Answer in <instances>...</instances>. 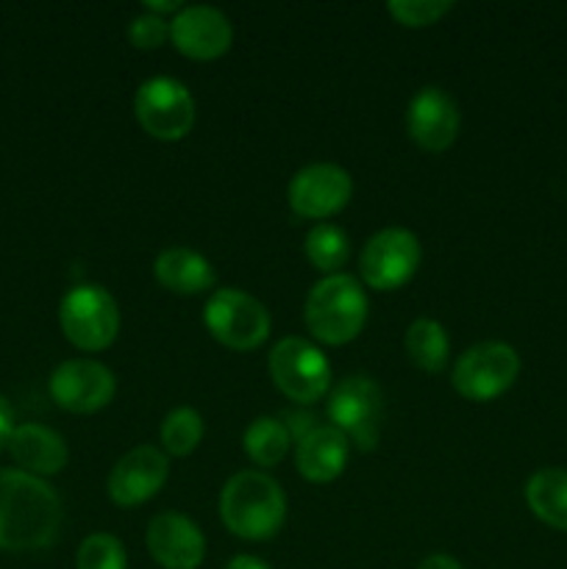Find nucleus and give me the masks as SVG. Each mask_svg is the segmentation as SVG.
Returning a JSON list of instances; mask_svg holds the SVG:
<instances>
[{
	"label": "nucleus",
	"mask_w": 567,
	"mask_h": 569,
	"mask_svg": "<svg viewBox=\"0 0 567 569\" xmlns=\"http://www.w3.org/2000/svg\"><path fill=\"white\" fill-rule=\"evenodd\" d=\"M417 569H465V567H461L459 561L454 559V556L431 553V556H426V559H422L420 565H417Z\"/></svg>",
	"instance_id": "c85d7f7f"
},
{
	"label": "nucleus",
	"mask_w": 567,
	"mask_h": 569,
	"mask_svg": "<svg viewBox=\"0 0 567 569\" xmlns=\"http://www.w3.org/2000/svg\"><path fill=\"white\" fill-rule=\"evenodd\" d=\"M354 198V178L345 167L315 161L300 167L287 187L289 209L304 220H328Z\"/></svg>",
	"instance_id": "9b49d317"
},
{
	"label": "nucleus",
	"mask_w": 567,
	"mask_h": 569,
	"mask_svg": "<svg viewBox=\"0 0 567 569\" xmlns=\"http://www.w3.org/2000/svg\"><path fill=\"white\" fill-rule=\"evenodd\" d=\"M203 439V417L192 406H178L161 420V445L167 456H189Z\"/></svg>",
	"instance_id": "b1692460"
},
{
	"label": "nucleus",
	"mask_w": 567,
	"mask_h": 569,
	"mask_svg": "<svg viewBox=\"0 0 567 569\" xmlns=\"http://www.w3.org/2000/svg\"><path fill=\"white\" fill-rule=\"evenodd\" d=\"M167 478H170V459L165 450L153 448V445H137L111 467L106 492L117 506L131 509V506H142L156 498Z\"/></svg>",
	"instance_id": "ddd939ff"
},
{
	"label": "nucleus",
	"mask_w": 567,
	"mask_h": 569,
	"mask_svg": "<svg viewBox=\"0 0 567 569\" xmlns=\"http://www.w3.org/2000/svg\"><path fill=\"white\" fill-rule=\"evenodd\" d=\"M526 503L534 517L556 531H567V470L545 467L526 483Z\"/></svg>",
	"instance_id": "aec40b11"
},
{
	"label": "nucleus",
	"mask_w": 567,
	"mask_h": 569,
	"mask_svg": "<svg viewBox=\"0 0 567 569\" xmlns=\"http://www.w3.org/2000/svg\"><path fill=\"white\" fill-rule=\"evenodd\" d=\"M222 569H272V567L267 565V561L256 559V556L242 553V556H233V559L228 561V565L222 567Z\"/></svg>",
	"instance_id": "7c9ffc66"
},
{
	"label": "nucleus",
	"mask_w": 567,
	"mask_h": 569,
	"mask_svg": "<svg viewBox=\"0 0 567 569\" xmlns=\"http://www.w3.org/2000/svg\"><path fill=\"white\" fill-rule=\"evenodd\" d=\"M133 111L145 131L161 142H178L195 126V98L183 81L172 76H153L139 83Z\"/></svg>",
	"instance_id": "6e6552de"
},
{
	"label": "nucleus",
	"mask_w": 567,
	"mask_h": 569,
	"mask_svg": "<svg viewBox=\"0 0 567 569\" xmlns=\"http://www.w3.org/2000/svg\"><path fill=\"white\" fill-rule=\"evenodd\" d=\"M170 39L183 56L198 61L220 59L233 42V26L217 6H183L170 20Z\"/></svg>",
	"instance_id": "dca6fc26"
},
{
	"label": "nucleus",
	"mask_w": 567,
	"mask_h": 569,
	"mask_svg": "<svg viewBox=\"0 0 567 569\" xmlns=\"http://www.w3.org/2000/svg\"><path fill=\"white\" fill-rule=\"evenodd\" d=\"M461 114L456 100L442 87H422L411 94L406 109V131L422 150L442 153L459 137Z\"/></svg>",
	"instance_id": "2eb2a0df"
},
{
	"label": "nucleus",
	"mask_w": 567,
	"mask_h": 569,
	"mask_svg": "<svg viewBox=\"0 0 567 569\" xmlns=\"http://www.w3.org/2000/svg\"><path fill=\"white\" fill-rule=\"evenodd\" d=\"M156 281L176 295H200L215 287L217 276L211 261L203 253L183 244H172L156 256Z\"/></svg>",
	"instance_id": "6ab92c4d"
},
{
	"label": "nucleus",
	"mask_w": 567,
	"mask_h": 569,
	"mask_svg": "<svg viewBox=\"0 0 567 569\" xmlns=\"http://www.w3.org/2000/svg\"><path fill=\"white\" fill-rule=\"evenodd\" d=\"M245 453L253 461L256 467H276L278 461H284L292 437H289L287 422L278 420V417H256L248 428H245Z\"/></svg>",
	"instance_id": "4be33fe9"
},
{
	"label": "nucleus",
	"mask_w": 567,
	"mask_h": 569,
	"mask_svg": "<svg viewBox=\"0 0 567 569\" xmlns=\"http://www.w3.org/2000/svg\"><path fill=\"white\" fill-rule=\"evenodd\" d=\"M422 259L420 239L409 228L389 226L372 233L359 253L361 281L378 292H389L409 281Z\"/></svg>",
	"instance_id": "9d476101"
},
{
	"label": "nucleus",
	"mask_w": 567,
	"mask_h": 569,
	"mask_svg": "<svg viewBox=\"0 0 567 569\" xmlns=\"http://www.w3.org/2000/svg\"><path fill=\"white\" fill-rule=\"evenodd\" d=\"M222 526L239 539L265 542L287 522V495L281 483L261 470H239L220 492Z\"/></svg>",
	"instance_id": "f03ea898"
},
{
	"label": "nucleus",
	"mask_w": 567,
	"mask_h": 569,
	"mask_svg": "<svg viewBox=\"0 0 567 569\" xmlns=\"http://www.w3.org/2000/svg\"><path fill=\"white\" fill-rule=\"evenodd\" d=\"M203 322L211 337L231 350H256L270 337V311L245 289H217L203 306Z\"/></svg>",
	"instance_id": "423d86ee"
},
{
	"label": "nucleus",
	"mask_w": 567,
	"mask_h": 569,
	"mask_svg": "<svg viewBox=\"0 0 567 569\" xmlns=\"http://www.w3.org/2000/svg\"><path fill=\"white\" fill-rule=\"evenodd\" d=\"M370 311L365 287L348 272L320 278L304 303L306 328L326 345H345L361 333Z\"/></svg>",
	"instance_id": "7ed1b4c3"
},
{
	"label": "nucleus",
	"mask_w": 567,
	"mask_h": 569,
	"mask_svg": "<svg viewBox=\"0 0 567 569\" xmlns=\"http://www.w3.org/2000/svg\"><path fill=\"white\" fill-rule=\"evenodd\" d=\"M6 448H9L11 459H14L22 470L39 478L61 472L67 467V459H70L64 437L56 433L53 428L39 426V422H22V426H14Z\"/></svg>",
	"instance_id": "a211bd4d"
},
{
	"label": "nucleus",
	"mask_w": 567,
	"mask_h": 569,
	"mask_svg": "<svg viewBox=\"0 0 567 569\" xmlns=\"http://www.w3.org/2000/svg\"><path fill=\"white\" fill-rule=\"evenodd\" d=\"M150 559L161 569H198L206 559V537L181 511H161L145 531Z\"/></svg>",
	"instance_id": "4468645a"
},
{
	"label": "nucleus",
	"mask_w": 567,
	"mask_h": 569,
	"mask_svg": "<svg viewBox=\"0 0 567 569\" xmlns=\"http://www.w3.org/2000/svg\"><path fill=\"white\" fill-rule=\"evenodd\" d=\"M61 498L44 478L0 470V550H42L59 537Z\"/></svg>",
	"instance_id": "f257e3e1"
},
{
	"label": "nucleus",
	"mask_w": 567,
	"mask_h": 569,
	"mask_svg": "<svg viewBox=\"0 0 567 569\" xmlns=\"http://www.w3.org/2000/svg\"><path fill=\"white\" fill-rule=\"evenodd\" d=\"M404 348L409 353L411 365L426 372H439L448 365L450 339L442 322H437L434 317H417L406 328Z\"/></svg>",
	"instance_id": "412c9836"
},
{
	"label": "nucleus",
	"mask_w": 567,
	"mask_h": 569,
	"mask_svg": "<svg viewBox=\"0 0 567 569\" xmlns=\"http://www.w3.org/2000/svg\"><path fill=\"white\" fill-rule=\"evenodd\" d=\"M128 39H131L133 48L139 50H156L170 39V20L159 14H150V11H139L126 28Z\"/></svg>",
	"instance_id": "bb28decb"
},
{
	"label": "nucleus",
	"mask_w": 567,
	"mask_h": 569,
	"mask_svg": "<svg viewBox=\"0 0 567 569\" xmlns=\"http://www.w3.org/2000/svg\"><path fill=\"white\" fill-rule=\"evenodd\" d=\"M142 6H145V11H150V14H159V17H165V14L176 17L178 11L183 9L181 0H145Z\"/></svg>",
	"instance_id": "c756f323"
},
{
	"label": "nucleus",
	"mask_w": 567,
	"mask_h": 569,
	"mask_svg": "<svg viewBox=\"0 0 567 569\" xmlns=\"http://www.w3.org/2000/svg\"><path fill=\"white\" fill-rule=\"evenodd\" d=\"M350 442L334 426H315L298 439L295 448V467L311 483H328L342 476L348 465Z\"/></svg>",
	"instance_id": "f3484780"
},
{
	"label": "nucleus",
	"mask_w": 567,
	"mask_h": 569,
	"mask_svg": "<svg viewBox=\"0 0 567 569\" xmlns=\"http://www.w3.org/2000/svg\"><path fill=\"white\" fill-rule=\"evenodd\" d=\"M304 253L326 276H334L350 259V237L334 222H317L304 239Z\"/></svg>",
	"instance_id": "5701e85b"
},
{
	"label": "nucleus",
	"mask_w": 567,
	"mask_h": 569,
	"mask_svg": "<svg viewBox=\"0 0 567 569\" xmlns=\"http://www.w3.org/2000/svg\"><path fill=\"white\" fill-rule=\"evenodd\" d=\"M76 569H128V553L111 533H89L78 548Z\"/></svg>",
	"instance_id": "393cba45"
},
{
	"label": "nucleus",
	"mask_w": 567,
	"mask_h": 569,
	"mask_svg": "<svg viewBox=\"0 0 567 569\" xmlns=\"http://www.w3.org/2000/svg\"><path fill=\"white\" fill-rule=\"evenodd\" d=\"M11 431H14V411H11L9 400L0 395V450L9 445L11 439Z\"/></svg>",
	"instance_id": "cd10ccee"
},
{
	"label": "nucleus",
	"mask_w": 567,
	"mask_h": 569,
	"mask_svg": "<svg viewBox=\"0 0 567 569\" xmlns=\"http://www.w3.org/2000/svg\"><path fill=\"white\" fill-rule=\"evenodd\" d=\"M117 392L115 372L94 359H67L50 376V398L72 415H94Z\"/></svg>",
	"instance_id": "f8f14e48"
},
{
	"label": "nucleus",
	"mask_w": 567,
	"mask_h": 569,
	"mask_svg": "<svg viewBox=\"0 0 567 569\" xmlns=\"http://www.w3.org/2000/svg\"><path fill=\"white\" fill-rule=\"evenodd\" d=\"M454 9L450 0H389L387 11L406 28H426Z\"/></svg>",
	"instance_id": "a878e982"
},
{
	"label": "nucleus",
	"mask_w": 567,
	"mask_h": 569,
	"mask_svg": "<svg viewBox=\"0 0 567 569\" xmlns=\"http://www.w3.org/2000/svg\"><path fill=\"white\" fill-rule=\"evenodd\" d=\"M328 420L359 450L378 445L384 426V392L370 376H350L328 392Z\"/></svg>",
	"instance_id": "0eeeda50"
},
{
	"label": "nucleus",
	"mask_w": 567,
	"mask_h": 569,
	"mask_svg": "<svg viewBox=\"0 0 567 569\" xmlns=\"http://www.w3.org/2000/svg\"><path fill=\"white\" fill-rule=\"evenodd\" d=\"M520 376V356L506 342H478L456 359L450 381L461 398L487 403L500 398Z\"/></svg>",
	"instance_id": "1a4fd4ad"
},
{
	"label": "nucleus",
	"mask_w": 567,
	"mask_h": 569,
	"mask_svg": "<svg viewBox=\"0 0 567 569\" xmlns=\"http://www.w3.org/2000/svg\"><path fill=\"white\" fill-rule=\"evenodd\" d=\"M270 378L295 403H317L331 392V365L317 345L304 337H284L272 345Z\"/></svg>",
	"instance_id": "39448f33"
},
{
	"label": "nucleus",
	"mask_w": 567,
	"mask_h": 569,
	"mask_svg": "<svg viewBox=\"0 0 567 569\" xmlns=\"http://www.w3.org/2000/svg\"><path fill=\"white\" fill-rule=\"evenodd\" d=\"M59 322L64 337L78 350L98 353L120 333V306L100 283H78L61 298Z\"/></svg>",
	"instance_id": "20e7f679"
}]
</instances>
